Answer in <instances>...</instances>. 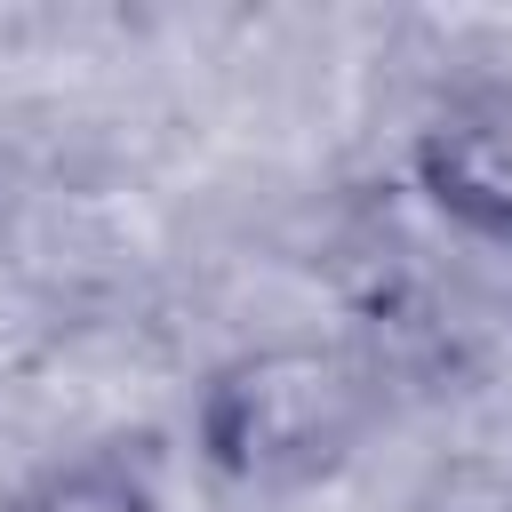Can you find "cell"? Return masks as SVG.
<instances>
[{
	"label": "cell",
	"mask_w": 512,
	"mask_h": 512,
	"mask_svg": "<svg viewBox=\"0 0 512 512\" xmlns=\"http://www.w3.org/2000/svg\"><path fill=\"white\" fill-rule=\"evenodd\" d=\"M352 432V384L320 352L256 360L216 392V456L240 472H304L328 464L336 440Z\"/></svg>",
	"instance_id": "cell-1"
},
{
	"label": "cell",
	"mask_w": 512,
	"mask_h": 512,
	"mask_svg": "<svg viewBox=\"0 0 512 512\" xmlns=\"http://www.w3.org/2000/svg\"><path fill=\"white\" fill-rule=\"evenodd\" d=\"M424 184L472 232L512 240V96H488L424 136Z\"/></svg>",
	"instance_id": "cell-2"
},
{
	"label": "cell",
	"mask_w": 512,
	"mask_h": 512,
	"mask_svg": "<svg viewBox=\"0 0 512 512\" xmlns=\"http://www.w3.org/2000/svg\"><path fill=\"white\" fill-rule=\"evenodd\" d=\"M24 512H144V480L120 464H80V472L48 480V496Z\"/></svg>",
	"instance_id": "cell-3"
}]
</instances>
